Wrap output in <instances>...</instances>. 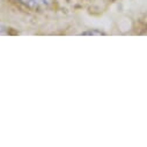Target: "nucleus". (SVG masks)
I'll return each mask as SVG.
<instances>
[{
    "mask_svg": "<svg viewBox=\"0 0 147 147\" xmlns=\"http://www.w3.org/2000/svg\"><path fill=\"white\" fill-rule=\"evenodd\" d=\"M0 34H5V32L3 31V29H1V27H0Z\"/></svg>",
    "mask_w": 147,
    "mask_h": 147,
    "instance_id": "3",
    "label": "nucleus"
},
{
    "mask_svg": "<svg viewBox=\"0 0 147 147\" xmlns=\"http://www.w3.org/2000/svg\"><path fill=\"white\" fill-rule=\"evenodd\" d=\"M19 1L29 7H38V6H43L48 4L50 0H19Z\"/></svg>",
    "mask_w": 147,
    "mask_h": 147,
    "instance_id": "1",
    "label": "nucleus"
},
{
    "mask_svg": "<svg viewBox=\"0 0 147 147\" xmlns=\"http://www.w3.org/2000/svg\"><path fill=\"white\" fill-rule=\"evenodd\" d=\"M80 35L81 36H86V35H89V36H101V35H105V32H103L101 30H97V29H93V30L82 31Z\"/></svg>",
    "mask_w": 147,
    "mask_h": 147,
    "instance_id": "2",
    "label": "nucleus"
}]
</instances>
